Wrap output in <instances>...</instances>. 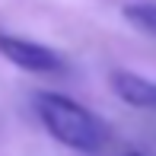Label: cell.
Returning <instances> with one entry per match:
<instances>
[{
	"label": "cell",
	"instance_id": "6da1fadb",
	"mask_svg": "<svg viewBox=\"0 0 156 156\" xmlns=\"http://www.w3.org/2000/svg\"><path fill=\"white\" fill-rule=\"evenodd\" d=\"M35 115L67 150L99 153L108 144V127L102 124V118L64 93H35Z\"/></svg>",
	"mask_w": 156,
	"mask_h": 156
},
{
	"label": "cell",
	"instance_id": "7a4b0ae2",
	"mask_svg": "<svg viewBox=\"0 0 156 156\" xmlns=\"http://www.w3.org/2000/svg\"><path fill=\"white\" fill-rule=\"evenodd\" d=\"M0 54L26 73H64V67H67L64 54H58L54 48L10 32H0Z\"/></svg>",
	"mask_w": 156,
	"mask_h": 156
},
{
	"label": "cell",
	"instance_id": "3957f363",
	"mask_svg": "<svg viewBox=\"0 0 156 156\" xmlns=\"http://www.w3.org/2000/svg\"><path fill=\"white\" fill-rule=\"evenodd\" d=\"M112 93L134 108L156 112V80L140 76L134 70H112Z\"/></svg>",
	"mask_w": 156,
	"mask_h": 156
},
{
	"label": "cell",
	"instance_id": "277c9868",
	"mask_svg": "<svg viewBox=\"0 0 156 156\" xmlns=\"http://www.w3.org/2000/svg\"><path fill=\"white\" fill-rule=\"evenodd\" d=\"M124 19L131 26H137L140 32L156 35V3H127L124 6Z\"/></svg>",
	"mask_w": 156,
	"mask_h": 156
},
{
	"label": "cell",
	"instance_id": "5b68a950",
	"mask_svg": "<svg viewBox=\"0 0 156 156\" xmlns=\"http://www.w3.org/2000/svg\"><path fill=\"white\" fill-rule=\"evenodd\" d=\"M124 156H144V153H137V150H134V153H124Z\"/></svg>",
	"mask_w": 156,
	"mask_h": 156
}]
</instances>
